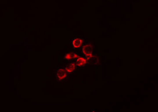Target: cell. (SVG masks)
Segmentation results:
<instances>
[{
	"label": "cell",
	"mask_w": 158,
	"mask_h": 112,
	"mask_svg": "<svg viewBox=\"0 0 158 112\" xmlns=\"http://www.w3.org/2000/svg\"><path fill=\"white\" fill-rule=\"evenodd\" d=\"M94 49V46L93 45L90 44H85L82 49L83 54L86 56V58L87 60L91 59L93 57L94 55L92 54Z\"/></svg>",
	"instance_id": "obj_1"
},
{
	"label": "cell",
	"mask_w": 158,
	"mask_h": 112,
	"mask_svg": "<svg viewBox=\"0 0 158 112\" xmlns=\"http://www.w3.org/2000/svg\"><path fill=\"white\" fill-rule=\"evenodd\" d=\"M67 72L65 69H59L56 72V79L58 81H61L67 77Z\"/></svg>",
	"instance_id": "obj_2"
},
{
	"label": "cell",
	"mask_w": 158,
	"mask_h": 112,
	"mask_svg": "<svg viewBox=\"0 0 158 112\" xmlns=\"http://www.w3.org/2000/svg\"><path fill=\"white\" fill-rule=\"evenodd\" d=\"M83 41L81 38H76L71 42V45L74 49H79L82 46Z\"/></svg>",
	"instance_id": "obj_3"
},
{
	"label": "cell",
	"mask_w": 158,
	"mask_h": 112,
	"mask_svg": "<svg viewBox=\"0 0 158 112\" xmlns=\"http://www.w3.org/2000/svg\"><path fill=\"white\" fill-rule=\"evenodd\" d=\"M88 63V61L85 57H79L77 59L76 61V65L77 67H84V66L87 65Z\"/></svg>",
	"instance_id": "obj_4"
},
{
	"label": "cell",
	"mask_w": 158,
	"mask_h": 112,
	"mask_svg": "<svg viewBox=\"0 0 158 112\" xmlns=\"http://www.w3.org/2000/svg\"><path fill=\"white\" fill-rule=\"evenodd\" d=\"M76 66H77V65L74 62H72L68 64L65 67V70H66L67 73H72L76 69Z\"/></svg>",
	"instance_id": "obj_5"
},
{
	"label": "cell",
	"mask_w": 158,
	"mask_h": 112,
	"mask_svg": "<svg viewBox=\"0 0 158 112\" xmlns=\"http://www.w3.org/2000/svg\"><path fill=\"white\" fill-rule=\"evenodd\" d=\"M78 57V55L74 52H70L66 53L64 56V59L68 61H70L72 59H77Z\"/></svg>",
	"instance_id": "obj_6"
}]
</instances>
